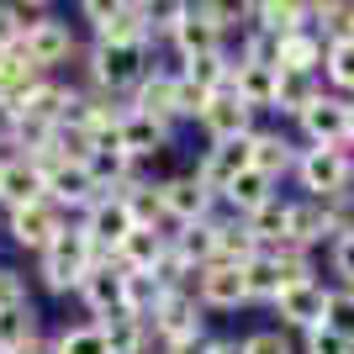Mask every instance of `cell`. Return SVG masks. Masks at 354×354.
Instances as JSON below:
<instances>
[{"label": "cell", "instance_id": "cell-37", "mask_svg": "<svg viewBox=\"0 0 354 354\" xmlns=\"http://www.w3.org/2000/svg\"><path fill=\"white\" fill-rule=\"evenodd\" d=\"M238 64L281 69V37H270V32H249V48H243V59H238Z\"/></svg>", "mask_w": 354, "mask_h": 354}, {"label": "cell", "instance_id": "cell-39", "mask_svg": "<svg viewBox=\"0 0 354 354\" xmlns=\"http://www.w3.org/2000/svg\"><path fill=\"white\" fill-rule=\"evenodd\" d=\"M11 21H16V32H21V37H32V32L43 27V21H53V11H48L43 0H21V6H11Z\"/></svg>", "mask_w": 354, "mask_h": 354}, {"label": "cell", "instance_id": "cell-7", "mask_svg": "<svg viewBox=\"0 0 354 354\" xmlns=\"http://www.w3.org/2000/svg\"><path fill=\"white\" fill-rule=\"evenodd\" d=\"M301 133L312 138V148H344L349 143V101L317 95V101L301 111Z\"/></svg>", "mask_w": 354, "mask_h": 354}, {"label": "cell", "instance_id": "cell-25", "mask_svg": "<svg viewBox=\"0 0 354 354\" xmlns=\"http://www.w3.org/2000/svg\"><path fill=\"white\" fill-rule=\"evenodd\" d=\"M254 16V32H270V37H291V32L312 27L307 6H291V0H265V6H243Z\"/></svg>", "mask_w": 354, "mask_h": 354}, {"label": "cell", "instance_id": "cell-5", "mask_svg": "<svg viewBox=\"0 0 354 354\" xmlns=\"http://www.w3.org/2000/svg\"><path fill=\"white\" fill-rule=\"evenodd\" d=\"M143 74H148V53L143 48H106L95 43V53H90V80L101 90H133L143 85Z\"/></svg>", "mask_w": 354, "mask_h": 354}, {"label": "cell", "instance_id": "cell-49", "mask_svg": "<svg viewBox=\"0 0 354 354\" xmlns=\"http://www.w3.org/2000/svg\"><path fill=\"white\" fill-rule=\"evenodd\" d=\"M349 296H354V281H349Z\"/></svg>", "mask_w": 354, "mask_h": 354}, {"label": "cell", "instance_id": "cell-6", "mask_svg": "<svg viewBox=\"0 0 354 354\" xmlns=\"http://www.w3.org/2000/svg\"><path fill=\"white\" fill-rule=\"evenodd\" d=\"M249 148H254V133H249V138H227V143H212V153L201 159V169H196L201 191H207V196H222V191H227V185L249 169Z\"/></svg>", "mask_w": 354, "mask_h": 354}, {"label": "cell", "instance_id": "cell-21", "mask_svg": "<svg viewBox=\"0 0 354 354\" xmlns=\"http://www.w3.org/2000/svg\"><path fill=\"white\" fill-rule=\"evenodd\" d=\"M169 254H175L180 265L191 270H207L212 259H217V222H191V227H180L175 238H169Z\"/></svg>", "mask_w": 354, "mask_h": 354}, {"label": "cell", "instance_id": "cell-43", "mask_svg": "<svg viewBox=\"0 0 354 354\" xmlns=\"http://www.w3.org/2000/svg\"><path fill=\"white\" fill-rule=\"evenodd\" d=\"M333 270H339V275H349V281H354V233L333 238Z\"/></svg>", "mask_w": 354, "mask_h": 354}, {"label": "cell", "instance_id": "cell-33", "mask_svg": "<svg viewBox=\"0 0 354 354\" xmlns=\"http://www.w3.org/2000/svg\"><path fill=\"white\" fill-rule=\"evenodd\" d=\"M254 254H259V243L249 238L243 222H217V259L222 265H249Z\"/></svg>", "mask_w": 354, "mask_h": 354}, {"label": "cell", "instance_id": "cell-38", "mask_svg": "<svg viewBox=\"0 0 354 354\" xmlns=\"http://www.w3.org/2000/svg\"><path fill=\"white\" fill-rule=\"evenodd\" d=\"M53 354H111V349L101 344V333H95V323H90V328H69V333L53 344Z\"/></svg>", "mask_w": 354, "mask_h": 354}, {"label": "cell", "instance_id": "cell-16", "mask_svg": "<svg viewBox=\"0 0 354 354\" xmlns=\"http://www.w3.org/2000/svg\"><path fill=\"white\" fill-rule=\"evenodd\" d=\"M169 37H175V48L185 53V59H201V53H222V32L212 27L207 6H180V21L169 27Z\"/></svg>", "mask_w": 354, "mask_h": 354}, {"label": "cell", "instance_id": "cell-22", "mask_svg": "<svg viewBox=\"0 0 354 354\" xmlns=\"http://www.w3.org/2000/svg\"><path fill=\"white\" fill-rule=\"evenodd\" d=\"M95 333H101V344L111 354H143V344H148V323L133 317V312H106L95 323Z\"/></svg>", "mask_w": 354, "mask_h": 354}, {"label": "cell", "instance_id": "cell-24", "mask_svg": "<svg viewBox=\"0 0 354 354\" xmlns=\"http://www.w3.org/2000/svg\"><path fill=\"white\" fill-rule=\"evenodd\" d=\"M275 74H281V69L233 64V80H227V90H233V95L249 106V111H259V106H275Z\"/></svg>", "mask_w": 354, "mask_h": 354}, {"label": "cell", "instance_id": "cell-42", "mask_svg": "<svg viewBox=\"0 0 354 354\" xmlns=\"http://www.w3.org/2000/svg\"><path fill=\"white\" fill-rule=\"evenodd\" d=\"M243 354H291V344L281 333H254V339H243Z\"/></svg>", "mask_w": 354, "mask_h": 354}, {"label": "cell", "instance_id": "cell-8", "mask_svg": "<svg viewBox=\"0 0 354 354\" xmlns=\"http://www.w3.org/2000/svg\"><path fill=\"white\" fill-rule=\"evenodd\" d=\"M196 301L201 307H243L249 301V291H243V265H222V259H212L207 270H196Z\"/></svg>", "mask_w": 354, "mask_h": 354}, {"label": "cell", "instance_id": "cell-4", "mask_svg": "<svg viewBox=\"0 0 354 354\" xmlns=\"http://www.w3.org/2000/svg\"><path fill=\"white\" fill-rule=\"evenodd\" d=\"M80 227H85V238L106 254V259H111V254H117V243L133 233L138 222H133V212H127V201H122V196L106 191V196H95V201L85 207V222H80Z\"/></svg>", "mask_w": 354, "mask_h": 354}, {"label": "cell", "instance_id": "cell-46", "mask_svg": "<svg viewBox=\"0 0 354 354\" xmlns=\"http://www.w3.org/2000/svg\"><path fill=\"white\" fill-rule=\"evenodd\" d=\"M11 354H53V344H43V339H27L21 349H11Z\"/></svg>", "mask_w": 354, "mask_h": 354}, {"label": "cell", "instance_id": "cell-35", "mask_svg": "<svg viewBox=\"0 0 354 354\" xmlns=\"http://www.w3.org/2000/svg\"><path fill=\"white\" fill-rule=\"evenodd\" d=\"M323 64H328V80H333L339 90H354V37H339V43H328Z\"/></svg>", "mask_w": 354, "mask_h": 354}, {"label": "cell", "instance_id": "cell-14", "mask_svg": "<svg viewBox=\"0 0 354 354\" xmlns=\"http://www.w3.org/2000/svg\"><path fill=\"white\" fill-rule=\"evenodd\" d=\"M153 328H159L169 344L201 339V301H196L191 291H164V301L153 307Z\"/></svg>", "mask_w": 354, "mask_h": 354}, {"label": "cell", "instance_id": "cell-18", "mask_svg": "<svg viewBox=\"0 0 354 354\" xmlns=\"http://www.w3.org/2000/svg\"><path fill=\"white\" fill-rule=\"evenodd\" d=\"M164 138H169V127L153 117H143V111H122L117 117V148L127 153V159H148V153H159Z\"/></svg>", "mask_w": 354, "mask_h": 354}, {"label": "cell", "instance_id": "cell-2", "mask_svg": "<svg viewBox=\"0 0 354 354\" xmlns=\"http://www.w3.org/2000/svg\"><path fill=\"white\" fill-rule=\"evenodd\" d=\"M80 11L95 21V37L106 48H143L148 43V6H133V0H85Z\"/></svg>", "mask_w": 354, "mask_h": 354}, {"label": "cell", "instance_id": "cell-13", "mask_svg": "<svg viewBox=\"0 0 354 354\" xmlns=\"http://www.w3.org/2000/svg\"><path fill=\"white\" fill-rule=\"evenodd\" d=\"M43 185H48V201L53 207H90L95 196H106L95 180H90L85 164H53V169H43Z\"/></svg>", "mask_w": 354, "mask_h": 354}, {"label": "cell", "instance_id": "cell-32", "mask_svg": "<svg viewBox=\"0 0 354 354\" xmlns=\"http://www.w3.org/2000/svg\"><path fill=\"white\" fill-rule=\"evenodd\" d=\"M180 74H185L201 95H217V90H227V80H233V64L222 59V53H201V59H185Z\"/></svg>", "mask_w": 354, "mask_h": 354}, {"label": "cell", "instance_id": "cell-31", "mask_svg": "<svg viewBox=\"0 0 354 354\" xmlns=\"http://www.w3.org/2000/svg\"><path fill=\"white\" fill-rule=\"evenodd\" d=\"M296 243V249H312L317 238H328V212H323V201H296L291 207V233H286Z\"/></svg>", "mask_w": 354, "mask_h": 354}, {"label": "cell", "instance_id": "cell-12", "mask_svg": "<svg viewBox=\"0 0 354 354\" xmlns=\"http://www.w3.org/2000/svg\"><path fill=\"white\" fill-rule=\"evenodd\" d=\"M275 312H281L291 328H323V317H328V286H317V281H301V286H286L281 296H275Z\"/></svg>", "mask_w": 354, "mask_h": 354}, {"label": "cell", "instance_id": "cell-15", "mask_svg": "<svg viewBox=\"0 0 354 354\" xmlns=\"http://www.w3.org/2000/svg\"><path fill=\"white\" fill-rule=\"evenodd\" d=\"M249 106L238 101L233 90H217V95H207V106H201V127L212 133V143H227V138H249Z\"/></svg>", "mask_w": 354, "mask_h": 354}, {"label": "cell", "instance_id": "cell-26", "mask_svg": "<svg viewBox=\"0 0 354 354\" xmlns=\"http://www.w3.org/2000/svg\"><path fill=\"white\" fill-rule=\"evenodd\" d=\"M133 111H143V117H153V122H164V127H169V117H175V74H164V69L143 74Z\"/></svg>", "mask_w": 354, "mask_h": 354}, {"label": "cell", "instance_id": "cell-11", "mask_svg": "<svg viewBox=\"0 0 354 354\" xmlns=\"http://www.w3.org/2000/svg\"><path fill=\"white\" fill-rule=\"evenodd\" d=\"M64 233V212L53 207V201H37V207H21L11 212V238L21 243V249H53V238Z\"/></svg>", "mask_w": 354, "mask_h": 354}, {"label": "cell", "instance_id": "cell-29", "mask_svg": "<svg viewBox=\"0 0 354 354\" xmlns=\"http://www.w3.org/2000/svg\"><path fill=\"white\" fill-rule=\"evenodd\" d=\"M317 95H323V90H317V80H312V74L281 69V74H275V106H270V111H291V117H301Z\"/></svg>", "mask_w": 354, "mask_h": 354}, {"label": "cell", "instance_id": "cell-17", "mask_svg": "<svg viewBox=\"0 0 354 354\" xmlns=\"http://www.w3.org/2000/svg\"><path fill=\"white\" fill-rule=\"evenodd\" d=\"M0 201L11 212L21 207H37V201H48V185H43V169L32 159H11L6 169H0Z\"/></svg>", "mask_w": 354, "mask_h": 354}, {"label": "cell", "instance_id": "cell-30", "mask_svg": "<svg viewBox=\"0 0 354 354\" xmlns=\"http://www.w3.org/2000/svg\"><path fill=\"white\" fill-rule=\"evenodd\" d=\"M291 143L275 133H254V148H249V169H259L265 180H281L286 169H291Z\"/></svg>", "mask_w": 354, "mask_h": 354}, {"label": "cell", "instance_id": "cell-28", "mask_svg": "<svg viewBox=\"0 0 354 354\" xmlns=\"http://www.w3.org/2000/svg\"><path fill=\"white\" fill-rule=\"evenodd\" d=\"M270 196H275V180H265L259 169H243V175H238L233 185L222 191V201H227V207H233L238 217H249V212H259V207H265Z\"/></svg>", "mask_w": 354, "mask_h": 354}, {"label": "cell", "instance_id": "cell-9", "mask_svg": "<svg viewBox=\"0 0 354 354\" xmlns=\"http://www.w3.org/2000/svg\"><path fill=\"white\" fill-rule=\"evenodd\" d=\"M159 207H164L169 222L191 227V222H207L212 196L201 191V180H196V175H175V180H164V185H159Z\"/></svg>", "mask_w": 354, "mask_h": 354}, {"label": "cell", "instance_id": "cell-41", "mask_svg": "<svg viewBox=\"0 0 354 354\" xmlns=\"http://www.w3.org/2000/svg\"><path fill=\"white\" fill-rule=\"evenodd\" d=\"M307 354H354V344L339 339L333 328H312L307 333Z\"/></svg>", "mask_w": 354, "mask_h": 354}, {"label": "cell", "instance_id": "cell-3", "mask_svg": "<svg viewBox=\"0 0 354 354\" xmlns=\"http://www.w3.org/2000/svg\"><path fill=\"white\" fill-rule=\"evenodd\" d=\"M296 175H301V185L312 191V201H333V196H349L354 159L344 148H307V153L296 159Z\"/></svg>", "mask_w": 354, "mask_h": 354}, {"label": "cell", "instance_id": "cell-23", "mask_svg": "<svg viewBox=\"0 0 354 354\" xmlns=\"http://www.w3.org/2000/svg\"><path fill=\"white\" fill-rule=\"evenodd\" d=\"M243 227H249V238L259 243V249H275V243H286V233H291V201L270 196L259 212H249V217H243Z\"/></svg>", "mask_w": 354, "mask_h": 354}, {"label": "cell", "instance_id": "cell-1", "mask_svg": "<svg viewBox=\"0 0 354 354\" xmlns=\"http://www.w3.org/2000/svg\"><path fill=\"white\" fill-rule=\"evenodd\" d=\"M95 265H111V259L85 238V227H64L53 238V249H43V286L48 291H80V281Z\"/></svg>", "mask_w": 354, "mask_h": 354}, {"label": "cell", "instance_id": "cell-34", "mask_svg": "<svg viewBox=\"0 0 354 354\" xmlns=\"http://www.w3.org/2000/svg\"><path fill=\"white\" fill-rule=\"evenodd\" d=\"M32 317H37V312H32V301L0 312V354H11V349H21L27 339H37V333H32Z\"/></svg>", "mask_w": 354, "mask_h": 354}, {"label": "cell", "instance_id": "cell-10", "mask_svg": "<svg viewBox=\"0 0 354 354\" xmlns=\"http://www.w3.org/2000/svg\"><path fill=\"white\" fill-rule=\"evenodd\" d=\"M164 254H169V238H164L159 227H133V233H127V238L117 243L111 265H117V270H127V275H153Z\"/></svg>", "mask_w": 354, "mask_h": 354}, {"label": "cell", "instance_id": "cell-47", "mask_svg": "<svg viewBox=\"0 0 354 354\" xmlns=\"http://www.w3.org/2000/svg\"><path fill=\"white\" fill-rule=\"evenodd\" d=\"M212 354H243V344H212Z\"/></svg>", "mask_w": 354, "mask_h": 354}, {"label": "cell", "instance_id": "cell-36", "mask_svg": "<svg viewBox=\"0 0 354 354\" xmlns=\"http://www.w3.org/2000/svg\"><path fill=\"white\" fill-rule=\"evenodd\" d=\"M323 328H333L339 339L354 344V296H349V291H328V317H323Z\"/></svg>", "mask_w": 354, "mask_h": 354}, {"label": "cell", "instance_id": "cell-45", "mask_svg": "<svg viewBox=\"0 0 354 354\" xmlns=\"http://www.w3.org/2000/svg\"><path fill=\"white\" fill-rule=\"evenodd\" d=\"M164 354H212V344L207 339H180V344H169Z\"/></svg>", "mask_w": 354, "mask_h": 354}, {"label": "cell", "instance_id": "cell-20", "mask_svg": "<svg viewBox=\"0 0 354 354\" xmlns=\"http://www.w3.org/2000/svg\"><path fill=\"white\" fill-rule=\"evenodd\" d=\"M21 48H27V59L37 64V69H53V64H64L74 53V32H69V21H43V27L32 32V37H21Z\"/></svg>", "mask_w": 354, "mask_h": 354}, {"label": "cell", "instance_id": "cell-48", "mask_svg": "<svg viewBox=\"0 0 354 354\" xmlns=\"http://www.w3.org/2000/svg\"><path fill=\"white\" fill-rule=\"evenodd\" d=\"M349 143H354V101H349Z\"/></svg>", "mask_w": 354, "mask_h": 354}, {"label": "cell", "instance_id": "cell-44", "mask_svg": "<svg viewBox=\"0 0 354 354\" xmlns=\"http://www.w3.org/2000/svg\"><path fill=\"white\" fill-rule=\"evenodd\" d=\"M11 48H21V32L11 21V6H0V53H11Z\"/></svg>", "mask_w": 354, "mask_h": 354}, {"label": "cell", "instance_id": "cell-40", "mask_svg": "<svg viewBox=\"0 0 354 354\" xmlns=\"http://www.w3.org/2000/svg\"><path fill=\"white\" fill-rule=\"evenodd\" d=\"M201 106H207V95H201L185 74H175V117H201Z\"/></svg>", "mask_w": 354, "mask_h": 354}, {"label": "cell", "instance_id": "cell-27", "mask_svg": "<svg viewBox=\"0 0 354 354\" xmlns=\"http://www.w3.org/2000/svg\"><path fill=\"white\" fill-rule=\"evenodd\" d=\"M323 53H328V43H323L312 27L281 37V69H291V74H312L317 64H323Z\"/></svg>", "mask_w": 354, "mask_h": 354}, {"label": "cell", "instance_id": "cell-19", "mask_svg": "<svg viewBox=\"0 0 354 354\" xmlns=\"http://www.w3.org/2000/svg\"><path fill=\"white\" fill-rule=\"evenodd\" d=\"M122 291H127V270H117V265H95L85 281H80V296H85V307L95 312V317L122 312Z\"/></svg>", "mask_w": 354, "mask_h": 354}]
</instances>
